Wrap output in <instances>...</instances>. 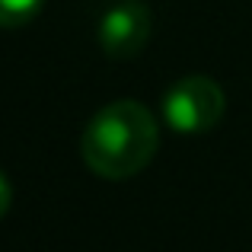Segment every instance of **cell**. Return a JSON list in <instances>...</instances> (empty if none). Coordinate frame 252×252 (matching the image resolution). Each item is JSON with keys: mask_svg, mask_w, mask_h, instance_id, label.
<instances>
[{"mask_svg": "<svg viewBox=\"0 0 252 252\" xmlns=\"http://www.w3.org/2000/svg\"><path fill=\"white\" fill-rule=\"evenodd\" d=\"M160 147L157 118L147 105L134 99H118L99 109L80 134V157L102 179L137 176Z\"/></svg>", "mask_w": 252, "mask_h": 252, "instance_id": "cell-1", "label": "cell"}, {"mask_svg": "<svg viewBox=\"0 0 252 252\" xmlns=\"http://www.w3.org/2000/svg\"><path fill=\"white\" fill-rule=\"evenodd\" d=\"M227 99L223 90L211 77L189 74L182 80H176L163 96V122L179 134H204V131L217 128V122L223 118Z\"/></svg>", "mask_w": 252, "mask_h": 252, "instance_id": "cell-2", "label": "cell"}, {"mask_svg": "<svg viewBox=\"0 0 252 252\" xmlns=\"http://www.w3.org/2000/svg\"><path fill=\"white\" fill-rule=\"evenodd\" d=\"M96 38L99 48L115 61H128V58L141 55L150 38V10L141 0H118L102 13Z\"/></svg>", "mask_w": 252, "mask_h": 252, "instance_id": "cell-3", "label": "cell"}, {"mask_svg": "<svg viewBox=\"0 0 252 252\" xmlns=\"http://www.w3.org/2000/svg\"><path fill=\"white\" fill-rule=\"evenodd\" d=\"M45 0H0V29H19L42 13Z\"/></svg>", "mask_w": 252, "mask_h": 252, "instance_id": "cell-4", "label": "cell"}, {"mask_svg": "<svg viewBox=\"0 0 252 252\" xmlns=\"http://www.w3.org/2000/svg\"><path fill=\"white\" fill-rule=\"evenodd\" d=\"M10 201H13L10 179H6V172L0 169V220H3V217H6V211H10Z\"/></svg>", "mask_w": 252, "mask_h": 252, "instance_id": "cell-5", "label": "cell"}]
</instances>
